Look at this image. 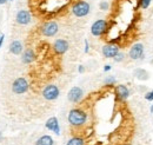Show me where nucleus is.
Here are the masks:
<instances>
[{
	"mask_svg": "<svg viewBox=\"0 0 153 145\" xmlns=\"http://www.w3.org/2000/svg\"><path fill=\"white\" fill-rule=\"evenodd\" d=\"M82 97H84V91L81 90L79 86L72 87L71 90L68 91V94H67V99H68L71 103H73V104L79 103V102L82 99Z\"/></svg>",
	"mask_w": 153,
	"mask_h": 145,
	"instance_id": "nucleus-9",
	"label": "nucleus"
},
{
	"mask_svg": "<svg viewBox=\"0 0 153 145\" xmlns=\"http://www.w3.org/2000/svg\"><path fill=\"white\" fill-rule=\"evenodd\" d=\"M101 52H102V55H104L105 58H112V59H113L115 55L120 52V47H119L118 45H115V44L110 43V44H106V45L102 47Z\"/></svg>",
	"mask_w": 153,
	"mask_h": 145,
	"instance_id": "nucleus-8",
	"label": "nucleus"
},
{
	"mask_svg": "<svg viewBox=\"0 0 153 145\" xmlns=\"http://www.w3.org/2000/svg\"><path fill=\"white\" fill-rule=\"evenodd\" d=\"M151 2H152V0H138V5H139V7L143 8V10L149 8L150 5H151Z\"/></svg>",
	"mask_w": 153,
	"mask_h": 145,
	"instance_id": "nucleus-18",
	"label": "nucleus"
},
{
	"mask_svg": "<svg viewBox=\"0 0 153 145\" xmlns=\"http://www.w3.org/2000/svg\"><path fill=\"white\" fill-rule=\"evenodd\" d=\"M6 1H8V0H0V5H2V4H5Z\"/></svg>",
	"mask_w": 153,
	"mask_h": 145,
	"instance_id": "nucleus-27",
	"label": "nucleus"
},
{
	"mask_svg": "<svg viewBox=\"0 0 153 145\" xmlns=\"http://www.w3.org/2000/svg\"><path fill=\"white\" fill-rule=\"evenodd\" d=\"M45 126L47 130L54 132L57 136L60 135V125H59V120L57 117H51L47 119V122L45 123Z\"/></svg>",
	"mask_w": 153,
	"mask_h": 145,
	"instance_id": "nucleus-13",
	"label": "nucleus"
},
{
	"mask_svg": "<svg viewBox=\"0 0 153 145\" xmlns=\"http://www.w3.org/2000/svg\"><path fill=\"white\" fill-rule=\"evenodd\" d=\"M10 1H12V0H10Z\"/></svg>",
	"mask_w": 153,
	"mask_h": 145,
	"instance_id": "nucleus-30",
	"label": "nucleus"
},
{
	"mask_svg": "<svg viewBox=\"0 0 153 145\" xmlns=\"http://www.w3.org/2000/svg\"><path fill=\"white\" fill-rule=\"evenodd\" d=\"M144 55H145V47L141 43H137L132 45V47L128 51V57L132 60H139L144 57Z\"/></svg>",
	"mask_w": 153,
	"mask_h": 145,
	"instance_id": "nucleus-6",
	"label": "nucleus"
},
{
	"mask_svg": "<svg viewBox=\"0 0 153 145\" xmlns=\"http://www.w3.org/2000/svg\"><path fill=\"white\" fill-rule=\"evenodd\" d=\"M91 11V6L87 1L85 0H78L76 1L72 7H71V12L76 16V18H82V17H86Z\"/></svg>",
	"mask_w": 153,
	"mask_h": 145,
	"instance_id": "nucleus-2",
	"label": "nucleus"
},
{
	"mask_svg": "<svg viewBox=\"0 0 153 145\" xmlns=\"http://www.w3.org/2000/svg\"><path fill=\"white\" fill-rule=\"evenodd\" d=\"M99 7H100V10H102V11H107L108 7H110V4H108L107 1H101L100 5H99Z\"/></svg>",
	"mask_w": 153,
	"mask_h": 145,
	"instance_id": "nucleus-21",
	"label": "nucleus"
},
{
	"mask_svg": "<svg viewBox=\"0 0 153 145\" xmlns=\"http://www.w3.org/2000/svg\"><path fill=\"white\" fill-rule=\"evenodd\" d=\"M1 138H2V136H1V132H0V142H1Z\"/></svg>",
	"mask_w": 153,
	"mask_h": 145,
	"instance_id": "nucleus-29",
	"label": "nucleus"
},
{
	"mask_svg": "<svg viewBox=\"0 0 153 145\" xmlns=\"http://www.w3.org/2000/svg\"><path fill=\"white\" fill-rule=\"evenodd\" d=\"M22 44H21V41L19 40H13L12 43H11V45H10V51H11V53H13V55H20L21 52H22Z\"/></svg>",
	"mask_w": 153,
	"mask_h": 145,
	"instance_id": "nucleus-15",
	"label": "nucleus"
},
{
	"mask_svg": "<svg viewBox=\"0 0 153 145\" xmlns=\"http://www.w3.org/2000/svg\"><path fill=\"white\" fill-rule=\"evenodd\" d=\"M111 69H112V66H111L110 64H107V65H105V66H104V71H105V72L111 71Z\"/></svg>",
	"mask_w": 153,
	"mask_h": 145,
	"instance_id": "nucleus-24",
	"label": "nucleus"
},
{
	"mask_svg": "<svg viewBox=\"0 0 153 145\" xmlns=\"http://www.w3.org/2000/svg\"><path fill=\"white\" fill-rule=\"evenodd\" d=\"M40 31H41V34L45 37H54L59 31V26H58L57 21H53V20H50V21H46L45 24H42V26L40 27Z\"/></svg>",
	"mask_w": 153,
	"mask_h": 145,
	"instance_id": "nucleus-4",
	"label": "nucleus"
},
{
	"mask_svg": "<svg viewBox=\"0 0 153 145\" xmlns=\"http://www.w3.org/2000/svg\"><path fill=\"white\" fill-rule=\"evenodd\" d=\"M113 59H114L115 63H120V61H123V60L125 59V55H124L123 52H119V53L115 55Z\"/></svg>",
	"mask_w": 153,
	"mask_h": 145,
	"instance_id": "nucleus-20",
	"label": "nucleus"
},
{
	"mask_svg": "<svg viewBox=\"0 0 153 145\" xmlns=\"http://www.w3.org/2000/svg\"><path fill=\"white\" fill-rule=\"evenodd\" d=\"M59 94H60L59 87H58L57 85H53V84L47 85V86L42 90V97H44L46 100H50V102L56 100L58 97H59Z\"/></svg>",
	"mask_w": 153,
	"mask_h": 145,
	"instance_id": "nucleus-5",
	"label": "nucleus"
},
{
	"mask_svg": "<svg viewBox=\"0 0 153 145\" xmlns=\"http://www.w3.org/2000/svg\"><path fill=\"white\" fill-rule=\"evenodd\" d=\"M67 120H68L70 125H72V126L81 127L87 122V113L80 109H72L68 112Z\"/></svg>",
	"mask_w": 153,
	"mask_h": 145,
	"instance_id": "nucleus-1",
	"label": "nucleus"
},
{
	"mask_svg": "<svg viewBox=\"0 0 153 145\" xmlns=\"http://www.w3.org/2000/svg\"><path fill=\"white\" fill-rule=\"evenodd\" d=\"M28 90V83L25 78H18L12 84V91L16 94H22Z\"/></svg>",
	"mask_w": 153,
	"mask_h": 145,
	"instance_id": "nucleus-7",
	"label": "nucleus"
},
{
	"mask_svg": "<svg viewBox=\"0 0 153 145\" xmlns=\"http://www.w3.org/2000/svg\"><path fill=\"white\" fill-rule=\"evenodd\" d=\"M88 51H90V44H88V40L85 39V50H84V52L88 53Z\"/></svg>",
	"mask_w": 153,
	"mask_h": 145,
	"instance_id": "nucleus-23",
	"label": "nucleus"
},
{
	"mask_svg": "<svg viewBox=\"0 0 153 145\" xmlns=\"http://www.w3.org/2000/svg\"><path fill=\"white\" fill-rule=\"evenodd\" d=\"M66 145H85V141L81 137H73L67 142Z\"/></svg>",
	"mask_w": 153,
	"mask_h": 145,
	"instance_id": "nucleus-17",
	"label": "nucleus"
},
{
	"mask_svg": "<svg viewBox=\"0 0 153 145\" xmlns=\"http://www.w3.org/2000/svg\"><path fill=\"white\" fill-rule=\"evenodd\" d=\"M54 142H53V138L51 136H41L38 141L36 142V145H53Z\"/></svg>",
	"mask_w": 153,
	"mask_h": 145,
	"instance_id": "nucleus-16",
	"label": "nucleus"
},
{
	"mask_svg": "<svg viewBox=\"0 0 153 145\" xmlns=\"http://www.w3.org/2000/svg\"><path fill=\"white\" fill-rule=\"evenodd\" d=\"M78 72H79V73H84V72H85V67H84L82 65H79V67H78Z\"/></svg>",
	"mask_w": 153,
	"mask_h": 145,
	"instance_id": "nucleus-26",
	"label": "nucleus"
},
{
	"mask_svg": "<svg viewBox=\"0 0 153 145\" xmlns=\"http://www.w3.org/2000/svg\"><path fill=\"white\" fill-rule=\"evenodd\" d=\"M108 31V21L105 19H98L91 26V33L94 37L104 36Z\"/></svg>",
	"mask_w": 153,
	"mask_h": 145,
	"instance_id": "nucleus-3",
	"label": "nucleus"
},
{
	"mask_svg": "<svg viewBox=\"0 0 153 145\" xmlns=\"http://www.w3.org/2000/svg\"><path fill=\"white\" fill-rule=\"evenodd\" d=\"M68 47H70L68 41L65 40V39H57L53 43V51L59 55L66 53L68 51Z\"/></svg>",
	"mask_w": 153,
	"mask_h": 145,
	"instance_id": "nucleus-10",
	"label": "nucleus"
},
{
	"mask_svg": "<svg viewBox=\"0 0 153 145\" xmlns=\"http://www.w3.org/2000/svg\"><path fill=\"white\" fill-rule=\"evenodd\" d=\"M16 20L20 25H27V24L31 22L32 16L27 10H20L19 12L17 13V16H16Z\"/></svg>",
	"mask_w": 153,
	"mask_h": 145,
	"instance_id": "nucleus-12",
	"label": "nucleus"
},
{
	"mask_svg": "<svg viewBox=\"0 0 153 145\" xmlns=\"http://www.w3.org/2000/svg\"><path fill=\"white\" fill-rule=\"evenodd\" d=\"M130 94H131V92H130L128 87L126 85L120 84V85H117L115 86V96H117V98L119 100H121V102L126 100L130 97Z\"/></svg>",
	"mask_w": 153,
	"mask_h": 145,
	"instance_id": "nucleus-11",
	"label": "nucleus"
},
{
	"mask_svg": "<svg viewBox=\"0 0 153 145\" xmlns=\"http://www.w3.org/2000/svg\"><path fill=\"white\" fill-rule=\"evenodd\" d=\"M150 112H151V113H153V105H151V106H150Z\"/></svg>",
	"mask_w": 153,
	"mask_h": 145,
	"instance_id": "nucleus-28",
	"label": "nucleus"
},
{
	"mask_svg": "<svg viewBox=\"0 0 153 145\" xmlns=\"http://www.w3.org/2000/svg\"><path fill=\"white\" fill-rule=\"evenodd\" d=\"M104 83H105V85H107V86H112V85H114L115 83H117V79H115L113 75H110V77H107V78L104 80Z\"/></svg>",
	"mask_w": 153,
	"mask_h": 145,
	"instance_id": "nucleus-19",
	"label": "nucleus"
},
{
	"mask_svg": "<svg viewBox=\"0 0 153 145\" xmlns=\"http://www.w3.org/2000/svg\"><path fill=\"white\" fill-rule=\"evenodd\" d=\"M21 60L24 64H31L36 60V53L32 49H27L24 53H22V57H21Z\"/></svg>",
	"mask_w": 153,
	"mask_h": 145,
	"instance_id": "nucleus-14",
	"label": "nucleus"
},
{
	"mask_svg": "<svg viewBox=\"0 0 153 145\" xmlns=\"http://www.w3.org/2000/svg\"><path fill=\"white\" fill-rule=\"evenodd\" d=\"M145 99L147 102H153V90L152 91H149L145 93Z\"/></svg>",
	"mask_w": 153,
	"mask_h": 145,
	"instance_id": "nucleus-22",
	"label": "nucleus"
},
{
	"mask_svg": "<svg viewBox=\"0 0 153 145\" xmlns=\"http://www.w3.org/2000/svg\"><path fill=\"white\" fill-rule=\"evenodd\" d=\"M4 38H5V36H4V33H1V32H0V49H1L2 44H4Z\"/></svg>",
	"mask_w": 153,
	"mask_h": 145,
	"instance_id": "nucleus-25",
	"label": "nucleus"
}]
</instances>
